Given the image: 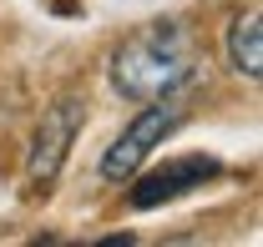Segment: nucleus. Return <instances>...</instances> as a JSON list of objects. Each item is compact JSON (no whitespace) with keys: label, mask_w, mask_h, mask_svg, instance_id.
<instances>
[{"label":"nucleus","mask_w":263,"mask_h":247,"mask_svg":"<svg viewBox=\"0 0 263 247\" xmlns=\"http://www.w3.org/2000/svg\"><path fill=\"white\" fill-rule=\"evenodd\" d=\"M228 61L238 76H248V81H258L263 76V31H258V10H248V15H238L228 31Z\"/></svg>","instance_id":"obj_5"},{"label":"nucleus","mask_w":263,"mask_h":247,"mask_svg":"<svg viewBox=\"0 0 263 247\" xmlns=\"http://www.w3.org/2000/svg\"><path fill=\"white\" fill-rule=\"evenodd\" d=\"M76 131H81V101H56L41 126H35V141H31V161H26V182L31 192H51V182L61 177L66 167V152H71V141H76Z\"/></svg>","instance_id":"obj_3"},{"label":"nucleus","mask_w":263,"mask_h":247,"mask_svg":"<svg viewBox=\"0 0 263 247\" xmlns=\"http://www.w3.org/2000/svg\"><path fill=\"white\" fill-rule=\"evenodd\" d=\"M182 121H187V106H182L177 96H157V101H147V111H142V116L106 147V156H101V177H106V182H127L132 172L152 156V147H162Z\"/></svg>","instance_id":"obj_2"},{"label":"nucleus","mask_w":263,"mask_h":247,"mask_svg":"<svg viewBox=\"0 0 263 247\" xmlns=\"http://www.w3.org/2000/svg\"><path fill=\"white\" fill-rule=\"evenodd\" d=\"M218 177V161L213 156H172L162 167H152L142 182L132 187V207L137 212H147V207H162L172 197H182V192H193V187L213 182Z\"/></svg>","instance_id":"obj_4"},{"label":"nucleus","mask_w":263,"mask_h":247,"mask_svg":"<svg viewBox=\"0 0 263 247\" xmlns=\"http://www.w3.org/2000/svg\"><path fill=\"white\" fill-rule=\"evenodd\" d=\"M202 76V51H197L193 31L182 20H152L111 51V86L127 101H157V96H177Z\"/></svg>","instance_id":"obj_1"}]
</instances>
